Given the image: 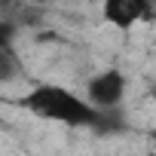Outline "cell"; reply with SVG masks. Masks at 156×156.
I'll list each match as a JSON object with an SVG mask.
<instances>
[{
  "instance_id": "3957f363",
  "label": "cell",
  "mask_w": 156,
  "mask_h": 156,
  "mask_svg": "<svg viewBox=\"0 0 156 156\" xmlns=\"http://www.w3.org/2000/svg\"><path fill=\"white\" fill-rule=\"evenodd\" d=\"M104 19L110 25H116V28H132L141 19H150V6L144 0H107Z\"/></svg>"
},
{
  "instance_id": "6da1fadb",
  "label": "cell",
  "mask_w": 156,
  "mask_h": 156,
  "mask_svg": "<svg viewBox=\"0 0 156 156\" xmlns=\"http://www.w3.org/2000/svg\"><path fill=\"white\" fill-rule=\"evenodd\" d=\"M25 107L34 110L37 116L70 122V126H92V122H98V113L83 98H76L73 92H67L61 86H37L25 98Z\"/></svg>"
},
{
  "instance_id": "277c9868",
  "label": "cell",
  "mask_w": 156,
  "mask_h": 156,
  "mask_svg": "<svg viewBox=\"0 0 156 156\" xmlns=\"http://www.w3.org/2000/svg\"><path fill=\"white\" fill-rule=\"evenodd\" d=\"M16 73H19V61H16L12 49L0 43V80H12Z\"/></svg>"
},
{
  "instance_id": "7a4b0ae2",
  "label": "cell",
  "mask_w": 156,
  "mask_h": 156,
  "mask_svg": "<svg viewBox=\"0 0 156 156\" xmlns=\"http://www.w3.org/2000/svg\"><path fill=\"white\" fill-rule=\"evenodd\" d=\"M122 92H126V80L122 73L116 70H104L98 76H92L89 86H86V104L95 110V113H104V110H113L119 101H122Z\"/></svg>"
}]
</instances>
